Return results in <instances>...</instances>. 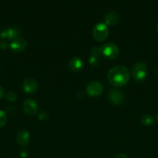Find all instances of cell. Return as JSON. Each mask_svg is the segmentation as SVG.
Segmentation results:
<instances>
[{"label":"cell","instance_id":"cell-1","mask_svg":"<svg viewBox=\"0 0 158 158\" xmlns=\"http://www.w3.org/2000/svg\"><path fill=\"white\" fill-rule=\"evenodd\" d=\"M107 78L110 84L112 86L116 87L123 86L129 81V71L125 66L117 65L108 70Z\"/></svg>","mask_w":158,"mask_h":158},{"label":"cell","instance_id":"cell-2","mask_svg":"<svg viewBox=\"0 0 158 158\" xmlns=\"http://www.w3.org/2000/svg\"><path fill=\"white\" fill-rule=\"evenodd\" d=\"M132 77L136 81L142 82L147 78L148 74V67L146 63L139 62L133 66L132 69Z\"/></svg>","mask_w":158,"mask_h":158},{"label":"cell","instance_id":"cell-3","mask_svg":"<svg viewBox=\"0 0 158 158\" xmlns=\"http://www.w3.org/2000/svg\"><path fill=\"white\" fill-rule=\"evenodd\" d=\"M102 55L107 60H115L119 55V46L113 43H105L101 46Z\"/></svg>","mask_w":158,"mask_h":158},{"label":"cell","instance_id":"cell-4","mask_svg":"<svg viewBox=\"0 0 158 158\" xmlns=\"http://www.w3.org/2000/svg\"><path fill=\"white\" fill-rule=\"evenodd\" d=\"M109 30L107 25L103 23H99L94 26L92 30L93 38L98 42H103L108 38Z\"/></svg>","mask_w":158,"mask_h":158},{"label":"cell","instance_id":"cell-5","mask_svg":"<svg viewBox=\"0 0 158 158\" xmlns=\"http://www.w3.org/2000/svg\"><path fill=\"white\" fill-rule=\"evenodd\" d=\"M86 93L88 96L96 97L100 96L103 92V86L98 81H91L86 86Z\"/></svg>","mask_w":158,"mask_h":158},{"label":"cell","instance_id":"cell-6","mask_svg":"<svg viewBox=\"0 0 158 158\" xmlns=\"http://www.w3.org/2000/svg\"><path fill=\"white\" fill-rule=\"evenodd\" d=\"M108 98H109L110 102L112 104L116 105V106H120L124 103L125 96L119 89H112L110 90L109 94H108Z\"/></svg>","mask_w":158,"mask_h":158},{"label":"cell","instance_id":"cell-7","mask_svg":"<svg viewBox=\"0 0 158 158\" xmlns=\"http://www.w3.org/2000/svg\"><path fill=\"white\" fill-rule=\"evenodd\" d=\"M23 110L27 115L33 116L38 111V105L35 100L27 99L23 103Z\"/></svg>","mask_w":158,"mask_h":158},{"label":"cell","instance_id":"cell-8","mask_svg":"<svg viewBox=\"0 0 158 158\" xmlns=\"http://www.w3.org/2000/svg\"><path fill=\"white\" fill-rule=\"evenodd\" d=\"M26 46H27V43H26V40L21 38V37L12 40L10 44H9V47H10L11 50L16 52H23L26 48Z\"/></svg>","mask_w":158,"mask_h":158},{"label":"cell","instance_id":"cell-9","mask_svg":"<svg viewBox=\"0 0 158 158\" xmlns=\"http://www.w3.org/2000/svg\"><path fill=\"white\" fill-rule=\"evenodd\" d=\"M101 56H102L101 47H99V46H94V47L91 49V52H90L89 59H88L89 64L93 66H97L99 63V62H100Z\"/></svg>","mask_w":158,"mask_h":158},{"label":"cell","instance_id":"cell-10","mask_svg":"<svg viewBox=\"0 0 158 158\" xmlns=\"http://www.w3.org/2000/svg\"><path fill=\"white\" fill-rule=\"evenodd\" d=\"M23 89L28 94H33L37 90V83L34 79L26 78L23 83Z\"/></svg>","mask_w":158,"mask_h":158},{"label":"cell","instance_id":"cell-11","mask_svg":"<svg viewBox=\"0 0 158 158\" xmlns=\"http://www.w3.org/2000/svg\"><path fill=\"white\" fill-rule=\"evenodd\" d=\"M70 69L72 72L74 73H78L83 69L84 67V62L80 57L78 56H74L69 61L68 63Z\"/></svg>","mask_w":158,"mask_h":158},{"label":"cell","instance_id":"cell-12","mask_svg":"<svg viewBox=\"0 0 158 158\" xmlns=\"http://www.w3.org/2000/svg\"><path fill=\"white\" fill-rule=\"evenodd\" d=\"M104 19H105V25H107L108 26H114L117 25L119 17L116 12L111 11V12H108L105 14Z\"/></svg>","mask_w":158,"mask_h":158},{"label":"cell","instance_id":"cell-13","mask_svg":"<svg viewBox=\"0 0 158 158\" xmlns=\"http://www.w3.org/2000/svg\"><path fill=\"white\" fill-rule=\"evenodd\" d=\"M29 134L25 130H20L16 134V142L20 146H26L29 143Z\"/></svg>","mask_w":158,"mask_h":158},{"label":"cell","instance_id":"cell-14","mask_svg":"<svg viewBox=\"0 0 158 158\" xmlns=\"http://www.w3.org/2000/svg\"><path fill=\"white\" fill-rule=\"evenodd\" d=\"M6 30H7V38L9 40H14L15 39L20 38L22 32L18 26H12L8 28Z\"/></svg>","mask_w":158,"mask_h":158},{"label":"cell","instance_id":"cell-15","mask_svg":"<svg viewBox=\"0 0 158 158\" xmlns=\"http://www.w3.org/2000/svg\"><path fill=\"white\" fill-rule=\"evenodd\" d=\"M155 120L153 117L150 114H144L142 117H141V123L144 125V126L150 127L154 124Z\"/></svg>","mask_w":158,"mask_h":158},{"label":"cell","instance_id":"cell-16","mask_svg":"<svg viewBox=\"0 0 158 158\" xmlns=\"http://www.w3.org/2000/svg\"><path fill=\"white\" fill-rule=\"evenodd\" d=\"M7 122V117H6V113L3 110H0V128L4 127Z\"/></svg>","mask_w":158,"mask_h":158},{"label":"cell","instance_id":"cell-17","mask_svg":"<svg viewBox=\"0 0 158 158\" xmlns=\"http://www.w3.org/2000/svg\"><path fill=\"white\" fill-rule=\"evenodd\" d=\"M6 100L9 102H14L17 98L16 94H15L14 92H12V91H9V92H8L7 94H6Z\"/></svg>","mask_w":158,"mask_h":158},{"label":"cell","instance_id":"cell-18","mask_svg":"<svg viewBox=\"0 0 158 158\" xmlns=\"http://www.w3.org/2000/svg\"><path fill=\"white\" fill-rule=\"evenodd\" d=\"M6 38H7V30L4 28H0V39L3 40Z\"/></svg>","mask_w":158,"mask_h":158},{"label":"cell","instance_id":"cell-19","mask_svg":"<svg viewBox=\"0 0 158 158\" xmlns=\"http://www.w3.org/2000/svg\"><path fill=\"white\" fill-rule=\"evenodd\" d=\"M9 44L6 41H1L0 42V49H7Z\"/></svg>","mask_w":158,"mask_h":158},{"label":"cell","instance_id":"cell-20","mask_svg":"<svg viewBox=\"0 0 158 158\" xmlns=\"http://www.w3.org/2000/svg\"><path fill=\"white\" fill-rule=\"evenodd\" d=\"M20 157L22 158H26L28 157V152L26 151V150H22L20 151Z\"/></svg>","mask_w":158,"mask_h":158},{"label":"cell","instance_id":"cell-21","mask_svg":"<svg viewBox=\"0 0 158 158\" xmlns=\"http://www.w3.org/2000/svg\"><path fill=\"white\" fill-rule=\"evenodd\" d=\"M114 158H129L128 156H126L124 154H119L116 156H115Z\"/></svg>","mask_w":158,"mask_h":158},{"label":"cell","instance_id":"cell-22","mask_svg":"<svg viewBox=\"0 0 158 158\" xmlns=\"http://www.w3.org/2000/svg\"><path fill=\"white\" fill-rule=\"evenodd\" d=\"M5 96V91L3 89V88L0 86V100L3 98V97Z\"/></svg>","mask_w":158,"mask_h":158},{"label":"cell","instance_id":"cell-23","mask_svg":"<svg viewBox=\"0 0 158 158\" xmlns=\"http://www.w3.org/2000/svg\"><path fill=\"white\" fill-rule=\"evenodd\" d=\"M156 29H157V31H158V23H157V25H156Z\"/></svg>","mask_w":158,"mask_h":158},{"label":"cell","instance_id":"cell-24","mask_svg":"<svg viewBox=\"0 0 158 158\" xmlns=\"http://www.w3.org/2000/svg\"><path fill=\"white\" fill-rule=\"evenodd\" d=\"M156 118H157V120H158V113H157V114H156Z\"/></svg>","mask_w":158,"mask_h":158},{"label":"cell","instance_id":"cell-25","mask_svg":"<svg viewBox=\"0 0 158 158\" xmlns=\"http://www.w3.org/2000/svg\"><path fill=\"white\" fill-rule=\"evenodd\" d=\"M157 75H158V69H157Z\"/></svg>","mask_w":158,"mask_h":158},{"label":"cell","instance_id":"cell-26","mask_svg":"<svg viewBox=\"0 0 158 158\" xmlns=\"http://www.w3.org/2000/svg\"><path fill=\"white\" fill-rule=\"evenodd\" d=\"M0 71H1V68H0Z\"/></svg>","mask_w":158,"mask_h":158}]
</instances>
